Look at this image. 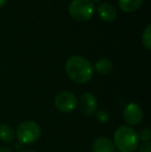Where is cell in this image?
I'll return each instance as SVG.
<instances>
[{
    "label": "cell",
    "mask_w": 151,
    "mask_h": 152,
    "mask_svg": "<svg viewBox=\"0 0 151 152\" xmlns=\"http://www.w3.org/2000/svg\"><path fill=\"white\" fill-rule=\"evenodd\" d=\"M66 74L74 82L85 84L93 76V66L87 59L81 56H71L65 63Z\"/></svg>",
    "instance_id": "1"
},
{
    "label": "cell",
    "mask_w": 151,
    "mask_h": 152,
    "mask_svg": "<svg viewBox=\"0 0 151 152\" xmlns=\"http://www.w3.org/2000/svg\"><path fill=\"white\" fill-rule=\"evenodd\" d=\"M139 137L131 126L122 125L114 134V145L120 152H133L139 146Z\"/></svg>",
    "instance_id": "2"
},
{
    "label": "cell",
    "mask_w": 151,
    "mask_h": 152,
    "mask_svg": "<svg viewBox=\"0 0 151 152\" xmlns=\"http://www.w3.org/2000/svg\"><path fill=\"white\" fill-rule=\"evenodd\" d=\"M40 127L35 121L27 120L18 126L16 137L22 144H32L40 137Z\"/></svg>",
    "instance_id": "3"
},
{
    "label": "cell",
    "mask_w": 151,
    "mask_h": 152,
    "mask_svg": "<svg viewBox=\"0 0 151 152\" xmlns=\"http://www.w3.org/2000/svg\"><path fill=\"white\" fill-rule=\"evenodd\" d=\"M69 12L76 21H87L94 12V3L91 0H73L69 6Z\"/></svg>",
    "instance_id": "4"
},
{
    "label": "cell",
    "mask_w": 151,
    "mask_h": 152,
    "mask_svg": "<svg viewBox=\"0 0 151 152\" xmlns=\"http://www.w3.org/2000/svg\"><path fill=\"white\" fill-rule=\"evenodd\" d=\"M77 104H78L77 96L71 92H60L55 97V107L59 112L71 113L76 109Z\"/></svg>",
    "instance_id": "5"
},
{
    "label": "cell",
    "mask_w": 151,
    "mask_h": 152,
    "mask_svg": "<svg viewBox=\"0 0 151 152\" xmlns=\"http://www.w3.org/2000/svg\"><path fill=\"white\" fill-rule=\"evenodd\" d=\"M144 113L138 104L131 102L123 110V119L128 125H138L143 120Z\"/></svg>",
    "instance_id": "6"
},
{
    "label": "cell",
    "mask_w": 151,
    "mask_h": 152,
    "mask_svg": "<svg viewBox=\"0 0 151 152\" xmlns=\"http://www.w3.org/2000/svg\"><path fill=\"white\" fill-rule=\"evenodd\" d=\"M80 111L86 116H92L97 110V99L92 93L82 94L78 100V104Z\"/></svg>",
    "instance_id": "7"
},
{
    "label": "cell",
    "mask_w": 151,
    "mask_h": 152,
    "mask_svg": "<svg viewBox=\"0 0 151 152\" xmlns=\"http://www.w3.org/2000/svg\"><path fill=\"white\" fill-rule=\"evenodd\" d=\"M97 12L101 20L106 22H113L117 18V10L115 6L111 3H101L97 6Z\"/></svg>",
    "instance_id": "8"
},
{
    "label": "cell",
    "mask_w": 151,
    "mask_h": 152,
    "mask_svg": "<svg viewBox=\"0 0 151 152\" xmlns=\"http://www.w3.org/2000/svg\"><path fill=\"white\" fill-rule=\"evenodd\" d=\"M92 152H116V147L111 139L107 137H101L93 143Z\"/></svg>",
    "instance_id": "9"
},
{
    "label": "cell",
    "mask_w": 151,
    "mask_h": 152,
    "mask_svg": "<svg viewBox=\"0 0 151 152\" xmlns=\"http://www.w3.org/2000/svg\"><path fill=\"white\" fill-rule=\"evenodd\" d=\"M16 132L12 127L8 124H1L0 125V140L5 143H12L15 141Z\"/></svg>",
    "instance_id": "10"
},
{
    "label": "cell",
    "mask_w": 151,
    "mask_h": 152,
    "mask_svg": "<svg viewBox=\"0 0 151 152\" xmlns=\"http://www.w3.org/2000/svg\"><path fill=\"white\" fill-rule=\"evenodd\" d=\"M143 3V0H118L119 7L125 12H133L137 10Z\"/></svg>",
    "instance_id": "11"
},
{
    "label": "cell",
    "mask_w": 151,
    "mask_h": 152,
    "mask_svg": "<svg viewBox=\"0 0 151 152\" xmlns=\"http://www.w3.org/2000/svg\"><path fill=\"white\" fill-rule=\"evenodd\" d=\"M94 68L98 74L101 75H109L112 72L113 68V64H112L111 60L107 58H101L95 63Z\"/></svg>",
    "instance_id": "12"
},
{
    "label": "cell",
    "mask_w": 151,
    "mask_h": 152,
    "mask_svg": "<svg viewBox=\"0 0 151 152\" xmlns=\"http://www.w3.org/2000/svg\"><path fill=\"white\" fill-rule=\"evenodd\" d=\"M142 42L147 50L151 49V25H148L142 34Z\"/></svg>",
    "instance_id": "13"
},
{
    "label": "cell",
    "mask_w": 151,
    "mask_h": 152,
    "mask_svg": "<svg viewBox=\"0 0 151 152\" xmlns=\"http://www.w3.org/2000/svg\"><path fill=\"white\" fill-rule=\"evenodd\" d=\"M96 119L101 123H107L110 121V114L105 110H99L96 112Z\"/></svg>",
    "instance_id": "14"
},
{
    "label": "cell",
    "mask_w": 151,
    "mask_h": 152,
    "mask_svg": "<svg viewBox=\"0 0 151 152\" xmlns=\"http://www.w3.org/2000/svg\"><path fill=\"white\" fill-rule=\"evenodd\" d=\"M139 137V140H142L143 142H150L151 139V132L149 128H143L141 129L140 134H138Z\"/></svg>",
    "instance_id": "15"
},
{
    "label": "cell",
    "mask_w": 151,
    "mask_h": 152,
    "mask_svg": "<svg viewBox=\"0 0 151 152\" xmlns=\"http://www.w3.org/2000/svg\"><path fill=\"white\" fill-rule=\"evenodd\" d=\"M139 152H151V143L143 142L139 148Z\"/></svg>",
    "instance_id": "16"
},
{
    "label": "cell",
    "mask_w": 151,
    "mask_h": 152,
    "mask_svg": "<svg viewBox=\"0 0 151 152\" xmlns=\"http://www.w3.org/2000/svg\"><path fill=\"white\" fill-rule=\"evenodd\" d=\"M0 152H14V151L9 148H6V147H2V148H0Z\"/></svg>",
    "instance_id": "17"
},
{
    "label": "cell",
    "mask_w": 151,
    "mask_h": 152,
    "mask_svg": "<svg viewBox=\"0 0 151 152\" xmlns=\"http://www.w3.org/2000/svg\"><path fill=\"white\" fill-rule=\"evenodd\" d=\"M6 3V0H0V7L4 6V4Z\"/></svg>",
    "instance_id": "18"
},
{
    "label": "cell",
    "mask_w": 151,
    "mask_h": 152,
    "mask_svg": "<svg viewBox=\"0 0 151 152\" xmlns=\"http://www.w3.org/2000/svg\"><path fill=\"white\" fill-rule=\"evenodd\" d=\"M20 152H37V151H34V150H22Z\"/></svg>",
    "instance_id": "19"
},
{
    "label": "cell",
    "mask_w": 151,
    "mask_h": 152,
    "mask_svg": "<svg viewBox=\"0 0 151 152\" xmlns=\"http://www.w3.org/2000/svg\"><path fill=\"white\" fill-rule=\"evenodd\" d=\"M91 1H92L93 3H94V2H99V1H101V0H91Z\"/></svg>",
    "instance_id": "20"
}]
</instances>
